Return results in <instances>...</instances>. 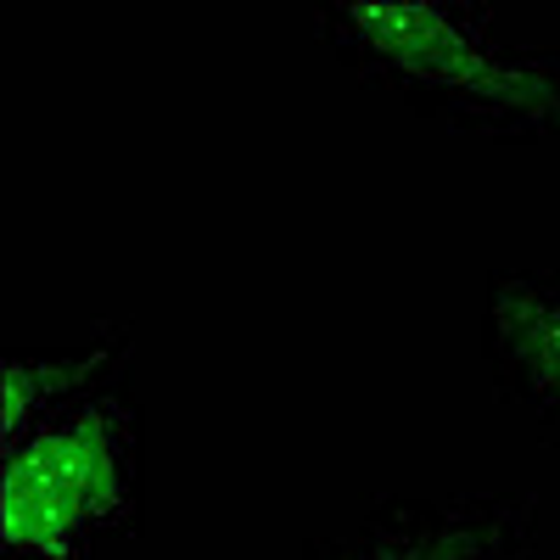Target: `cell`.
Returning <instances> with one entry per match:
<instances>
[{
    "label": "cell",
    "instance_id": "277c9868",
    "mask_svg": "<svg viewBox=\"0 0 560 560\" xmlns=\"http://www.w3.org/2000/svg\"><path fill=\"white\" fill-rule=\"evenodd\" d=\"M482 364L499 404L560 448V264H510L488 275Z\"/></svg>",
    "mask_w": 560,
    "mask_h": 560
},
{
    "label": "cell",
    "instance_id": "3957f363",
    "mask_svg": "<svg viewBox=\"0 0 560 560\" xmlns=\"http://www.w3.org/2000/svg\"><path fill=\"white\" fill-rule=\"evenodd\" d=\"M538 533L533 493H404L370 504L353 527L308 538L298 560H499L538 555Z\"/></svg>",
    "mask_w": 560,
    "mask_h": 560
},
{
    "label": "cell",
    "instance_id": "6da1fadb",
    "mask_svg": "<svg viewBox=\"0 0 560 560\" xmlns=\"http://www.w3.org/2000/svg\"><path fill=\"white\" fill-rule=\"evenodd\" d=\"M319 45L415 118L499 147L560 140V45L504 34L477 0H331Z\"/></svg>",
    "mask_w": 560,
    "mask_h": 560
},
{
    "label": "cell",
    "instance_id": "8992f818",
    "mask_svg": "<svg viewBox=\"0 0 560 560\" xmlns=\"http://www.w3.org/2000/svg\"><path fill=\"white\" fill-rule=\"evenodd\" d=\"M499 560H538V555H499Z\"/></svg>",
    "mask_w": 560,
    "mask_h": 560
},
{
    "label": "cell",
    "instance_id": "5b68a950",
    "mask_svg": "<svg viewBox=\"0 0 560 560\" xmlns=\"http://www.w3.org/2000/svg\"><path fill=\"white\" fill-rule=\"evenodd\" d=\"M135 364V331L124 319L90 325V337L62 353H12L0 370V454H12L28 432L57 420L96 387L118 382Z\"/></svg>",
    "mask_w": 560,
    "mask_h": 560
},
{
    "label": "cell",
    "instance_id": "7a4b0ae2",
    "mask_svg": "<svg viewBox=\"0 0 560 560\" xmlns=\"http://www.w3.org/2000/svg\"><path fill=\"white\" fill-rule=\"evenodd\" d=\"M140 522L147 409L129 370L0 454V560H96Z\"/></svg>",
    "mask_w": 560,
    "mask_h": 560
}]
</instances>
